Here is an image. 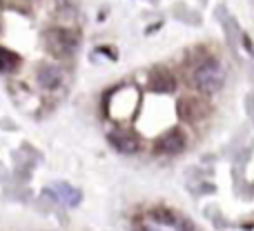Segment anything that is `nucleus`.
Here are the masks:
<instances>
[{
  "mask_svg": "<svg viewBox=\"0 0 254 231\" xmlns=\"http://www.w3.org/2000/svg\"><path fill=\"white\" fill-rule=\"evenodd\" d=\"M223 83H225V69L214 58L203 60L192 74V85L201 93H207V96L219 92V89L223 87Z\"/></svg>",
  "mask_w": 254,
  "mask_h": 231,
  "instance_id": "nucleus-1",
  "label": "nucleus"
},
{
  "mask_svg": "<svg viewBox=\"0 0 254 231\" xmlns=\"http://www.w3.org/2000/svg\"><path fill=\"white\" fill-rule=\"evenodd\" d=\"M45 47L49 53H54L56 58H67L76 51L78 47V36L71 29H63V27H52L43 34Z\"/></svg>",
  "mask_w": 254,
  "mask_h": 231,
  "instance_id": "nucleus-2",
  "label": "nucleus"
},
{
  "mask_svg": "<svg viewBox=\"0 0 254 231\" xmlns=\"http://www.w3.org/2000/svg\"><path fill=\"white\" fill-rule=\"evenodd\" d=\"M176 109H179V116L183 118L185 122L205 120V118L212 114L210 102L203 100V98H196V96H185V98H181L179 105H176Z\"/></svg>",
  "mask_w": 254,
  "mask_h": 231,
  "instance_id": "nucleus-3",
  "label": "nucleus"
},
{
  "mask_svg": "<svg viewBox=\"0 0 254 231\" xmlns=\"http://www.w3.org/2000/svg\"><path fill=\"white\" fill-rule=\"evenodd\" d=\"M188 144V136L181 127H172L170 131H165L163 136H158L156 142H154V151L156 153H167V156H174L181 153Z\"/></svg>",
  "mask_w": 254,
  "mask_h": 231,
  "instance_id": "nucleus-4",
  "label": "nucleus"
},
{
  "mask_svg": "<svg viewBox=\"0 0 254 231\" xmlns=\"http://www.w3.org/2000/svg\"><path fill=\"white\" fill-rule=\"evenodd\" d=\"M110 144L121 153H136L140 149V138L129 129H114L107 134Z\"/></svg>",
  "mask_w": 254,
  "mask_h": 231,
  "instance_id": "nucleus-5",
  "label": "nucleus"
},
{
  "mask_svg": "<svg viewBox=\"0 0 254 231\" xmlns=\"http://www.w3.org/2000/svg\"><path fill=\"white\" fill-rule=\"evenodd\" d=\"M152 218L161 225L167 227H174L176 231H194V223L190 218H185L183 214H176V211L167 209V207H156L152 209Z\"/></svg>",
  "mask_w": 254,
  "mask_h": 231,
  "instance_id": "nucleus-6",
  "label": "nucleus"
},
{
  "mask_svg": "<svg viewBox=\"0 0 254 231\" xmlns=\"http://www.w3.org/2000/svg\"><path fill=\"white\" fill-rule=\"evenodd\" d=\"M149 89L156 93H172L176 89V78L165 67H154L149 71Z\"/></svg>",
  "mask_w": 254,
  "mask_h": 231,
  "instance_id": "nucleus-7",
  "label": "nucleus"
},
{
  "mask_svg": "<svg viewBox=\"0 0 254 231\" xmlns=\"http://www.w3.org/2000/svg\"><path fill=\"white\" fill-rule=\"evenodd\" d=\"M38 83L45 89H56L63 83V71L56 65H43L38 69Z\"/></svg>",
  "mask_w": 254,
  "mask_h": 231,
  "instance_id": "nucleus-8",
  "label": "nucleus"
},
{
  "mask_svg": "<svg viewBox=\"0 0 254 231\" xmlns=\"http://www.w3.org/2000/svg\"><path fill=\"white\" fill-rule=\"evenodd\" d=\"M20 56L18 53H13V51H9V49H0V69L2 71H13V69H18L20 67Z\"/></svg>",
  "mask_w": 254,
  "mask_h": 231,
  "instance_id": "nucleus-9",
  "label": "nucleus"
},
{
  "mask_svg": "<svg viewBox=\"0 0 254 231\" xmlns=\"http://www.w3.org/2000/svg\"><path fill=\"white\" fill-rule=\"evenodd\" d=\"M56 191L61 193V196L65 198V200L69 202V205H76V202L80 200V193L76 191V189H71L69 185H56Z\"/></svg>",
  "mask_w": 254,
  "mask_h": 231,
  "instance_id": "nucleus-10",
  "label": "nucleus"
}]
</instances>
